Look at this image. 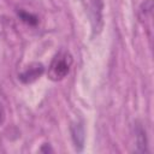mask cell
Masks as SVG:
<instances>
[{
    "label": "cell",
    "instance_id": "1",
    "mask_svg": "<svg viewBox=\"0 0 154 154\" xmlns=\"http://www.w3.org/2000/svg\"><path fill=\"white\" fill-rule=\"evenodd\" d=\"M72 66V57L69 52L65 51H60L59 53L55 54V57L53 58L49 67H48V77L52 81H61L63 78H65L69 72L70 69Z\"/></svg>",
    "mask_w": 154,
    "mask_h": 154
},
{
    "label": "cell",
    "instance_id": "2",
    "mask_svg": "<svg viewBox=\"0 0 154 154\" xmlns=\"http://www.w3.org/2000/svg\"><path fill=\"white\" fill-rule=\"evenodd\" d=\"M45 72V66L41 63H32L30 65H28L19 75L18 78L22 83L24 84H30L32 82H35L36 79H38L42 73Z\"/></svg>",
    "mask_w": 154,
    "mask_h": 154
},
{
    "label": "cell",
    "instance_id": "3",
    "mask_svg": "<svg viewBox=\"0 0 154 154\" xmlns=\"http://www.w3.org/2000/svg\"><path fill=\"white\" fill-rule=\"evenodd\" d=\"M87 1V8L90 16L93 29H100L102 16V0H84Z\"/></svg>",
    "mask_w": 154,
    "mask_h": 154
},
{
    "label": "cell",
    "instance_id": "4",
    "mask_svg": "<svg viewBox=\"0 0 154 154\" xmlns=\"http://www.w3.org/2000/svg\"><path fill=\"white\" fill-rule=\"evenodd\" d=\"M71 137H72V142L76 150L82 152L84 147L85 135H84V128L81 123H75L71 125Z\"/></svg>",
    "mask_w": 154,
    "mask_h": 154
},
{
    "label": "cell",
    "instance_id": "5",
    "mask_svg": "<svg viewBox=\"0 0 154 154\" xmlns=\"http://www.w3.org/2000/svg\"><path fill=\"white\" fill-rule=\"evenodd\" d=\"M136 143L138 147V152H146L147 150V137H146V131L144 129L138 125L136 129Z\"/></svg>",
    "mask_w": 154,
    "mask_h": 154
},
{
    "label": "cell",
    "instance_id": "6",
    "mask_svg": "<svg viewBox=\"0 0 154 154\" xmlns=\"http://www.w3.org/2000/svg\"><path fill=\"white\" fill-rule=\"evenodd\" d=\"M18 16L20 17V19L23 22H25V23H28L30 25H35L37 23V17L34 16V14H31V13H28L25 11H19L18 12Z\"/></svg>",
    "mask_w": 154,
    "mask_h": 154
},
{
    "label": "cell",
    "instance_id": "7",
    "mask_svg": "<svg viewBox=\"0 0 154 154\" xmlns=\"http://www.w3.org/2000/svg\"><path fill=\"white\" fill-rule=\"evenodd\" d=\"M5 118H6V114H5V109H4V107H2V105H1V102H0V126L4 124V122H5Z\"/></svg>",
    "mask_w": 154,
    "mask_h": 154
}]
</instances>
